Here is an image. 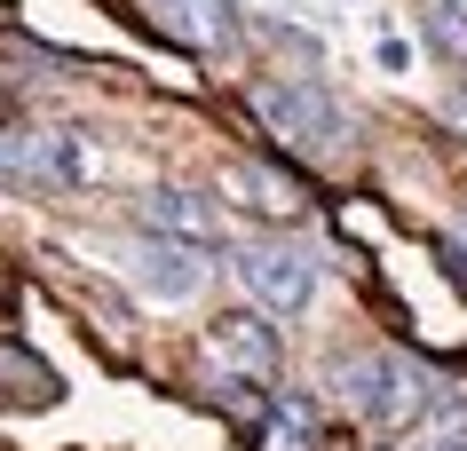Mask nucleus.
Masks as SVG:
<instances>
[{
    "mask_svg": "<svg viewBox=\"0 0 467 451\" xmlns=\"http://www.w3.org/2000/svg\"><path fill=\"white\" fill-rule=\"evenodd\" d=\"M246 103L262 135H277V150H294V159H341L348 150V111L325 79H254Z\"/></svg>",
    "mask_w": 467,
    "mask_h": 451,
    "instance_id": "f257e3e1",
    "label": "nucleus"
},
{
    "mask_svg": "<svg viewBox=\"0 0 467 451\" xmlns=\"http://www.w3.org/2000/svg\"><path fill=\"white\" fill-rule=\"evenodd\" d=\"M333 396L357 412V420L372 427H404L420 420L428 404H436V380H428V364L404 349H348L341 364H333Z\"/></svg>",
    "mask_w": 467,
    "mask_h": 451,
    "instance_id": "f03ea898",
    "label": "nucleus"
},
{
    "mask_svg": "<svg viewBox=\"0 0 467 451\" xmlns=\"http://www.w3.org/2000/svg\"><path fill=\"white\" fill-rule=\"evenodd\" d=\"M230 270L262 317H309V301H317V253L294 238H238Z\"/></svg>",
    "mask_w": 467,
    "mask_h": 451,
    "instance_id": "7ed1b4c3",
    "label": "nucleus"
},
{
    "mask_svg": "<svg viewBox=\"0 0 467 451\" xmlns=\"http://www.w3.org/2000/svg\"><path fill=\"white\" fill-rule=\"evenodd\" d=\"M214 246H182V238H150L127 253V277H135V293L159 301V309H182V301L206 293V277H214V261H206Z\"/></svg>",
    "mask_w": 467,
    "mask_h": 451,
    "instance_id": "20e7f679",
    "label": "nucleus"
},
{
    "mask_svg": "<svg viewBox=\"0 0 467 451\" xmlns=\"http://www.w3.org/2000/svg\"><path fill=\"white\" fill-rule=\"evenodd\" d=\"M135 214H143L150 238H182V246H222V214L198 190H182V182H150L143 199H135Z\"/></svg>",
    "mask_w": 467,
    "mask_h": 451,
    "instance_id": "39448f33",
    "label": "nucleus"
},
{
    "mask_svg": "<svg viewBox=\"0 0 467 451\" xmlns=\"http://www.w3.org/2000/svg\"><path fill=\"white\" fill-rule=\"evenodd\" d=\"M206 356H214L222 373L270 380V373H277V333L262 325V309H230V317H214V325H206Z\"/></svg>",
    "mask_w": 467,
    "mask_h": 451,
    "instance_id": "423d86ee",
    "label": "nucleus"
},
{
    "mask_svg": "<svg viewBox=\"0 0 467 451\" xmlns=\"http://www.w3.org/2000/svg\"><path fill=\"white\" fill-rule=\"evenodd\" d=\"M150 16L174 32V40H191V48H230V0H143Z\"/></svg>",
    "mask_w": 467,
    "mask_h": 451,
    "instance_id": "0eeeda50",
    "label": "nucleus"
},
{
    "mask_svg": "<svg viewBox=\"0 0 467 451\" xmlns=\"http://www.w3.org/2000/svg\"><path fill=\"white\" fill-rule=\"evenodd\" d=\"M222 182H230V199H238V206L270 214V222H294V214H301V190L277 175V167H262V159H238V167H230Z\"/></svg>",
    "mask_w": 467,
    "mask_h": 451,
    "instance_id": "6e6552de",
    "label": "nucleus"
},
{
    "mask_svg": "<svg viewBox=\"0 0 467 451\" xmlns=\"http://www.w3.org/2000/svg\"><path fill=\"white\" fill-rule=\"evenodd\" d=\"M262 451H317V404H309V396H270Z\"/></svg>",
    "mask_w": 467,
    "mask_h": 451,
    "instance_id": "1a4fd4ad",
    "label": "nucleus"
},
{
    "mask_svg": "<svg viewBox=\"0 0 467 451\" xmlns=\"http://www.w3.org/2000/svg\"><path fill=\"white\" fill-rule=\"evenodd\" d=\"M0 396H16V404H56L64 388H56V373L40 364V356H25V349H8V341H0Z\"/></svg>",
    "mask_w": 467,
    "mask_h": 451,
    "instance_id": "9d476101",
    "label": "nucleus"
},
{
    "mask_svg": "<svg viewBox=\"0 0 467 451\" xmlns=\"http://www.w3.org/2000/svg\"><path fill=\"white\" fill-rule=\"evenodd\" d=\"M428 40L467 64V0H428Z\"/></svg>",
    "mask_w": 467,
    "mask_h": 451,
    "instance_id": "9b49d317",
    "label": "nucleus"
},
{
    "mask_svg": "<svg viewBox=\"0 0 467 451\" xmlns=\"http://www.w3.org/2000/svg\"><path fill=\"white\" fill-rule=\"evenodd\" d=\"M372 56H380V72H412V40H396V32H380Z\"/></svg>",
    "mask_w": 467,
    "mask_h": 451,
    "instance_id": "f8f14e48",
    "label": "nucleus"
},
{
    "mask_svg": "<svg viewBox=\"0 0 467 451\" xmlns=\"http://www.w3.org/2000/svg\"><path fill=\"white\" fill-rule=\"evenodd\" d=\"M451 119H467V87H460V96H451Z\"/></svg>",
    "mask_w": 467,
    "mask_h": 451,
    "instance_id": "ddd939ff",
    "label": "nucleus"
}]
</instances>
